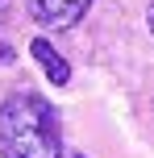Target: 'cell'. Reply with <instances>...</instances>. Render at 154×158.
<instances>
[{
    "mask_svg": "<svg viewBox=\"0 0 154 158\" xmlns=\"http://www.w3.org/2000/svg\"><path fill=\"white\" fill-rule=\"evenodd\" d=\"M0 154L4 158H63L58 112L33 92H13L0 104Z\"/></svg>",
    "mask_w": 154,
    "mask_h": 158,
    "instance_id": "cell-1",
    "label": "cell"
},
{
    "mask_svg": "<svg viewBox=\"0 0 154 158\" xmlns=\"http://www.w3.org/2000/svg\"><path fill=\"white\" fill-rule=\"evenodd\" d=\"M33 13V21L46 25V29H67V25H75L83 13H88L92 0H25Z\"/></svg>",
    "mask_w": 154,
    "mask_h": 158,
    "instance_id": "cell-2",
    "label": "cell"
},
{
    "mask_svg": "<svg viewBox=\"0 0 154 158\" xmlns=\"http://www.w3.org/2000/svg\"><path fill=\"white\" fill-rule=\"evenodd\" d=\"M29 54L42 63V71H46V79H50V83H58V87H63L67 79H71V67H67V58L58 54V50L50 46L46 38H33V42H29Z\"/></svg>",
    "mask_w": 154,
    "mask_h": 158,
    "instance_id": "cell-3",
    "label": "cell"
},
{
    "mask_svg": "<svg viewBox=\"0 0 154 158\" xmlns=\"http://www.w3.org/2000/svg\"><path fill=\"white\" fill-rule=\"evenodd\" d=\"M0 63H13V50H8L4 42H0Z\"/></svg>",
    "mask_w": 154,
    "mask_h": 158,
    "instance_id": "cell-4",
    "label": "cell"
},
{
    "mask_svg": "<svg viewBox=\"0 0 154 158\" xmlns=\"http://www.w3.org/2000/svg\"><path fill=\"white\" fill-rule=\"evenodd\" d=\"M150 33H154V4H150Z\"/></svg>",
    "mask_w": 154,
    "mask_h": 158,
    "instance_id": "cell-5",
    "label": "cell"
},
{
    "mask_svg": "<svg viewBox=\"0 0 154 158\" xmlns=\"http://www.w3.org/2000/svg\"><path fill=\"white\" fill-rule=\"evenodd\" d=\"M71 158H83V154H71Z\"/></svg>",
    "mask_w": 154,
    "mask_h": 158,
    "instance_id": "cell-6",
    "label": "cell"
},
{
    "mask_svg": "<svg viewBox=\"0 0 154 158\" xmlns=\"http://www.w3.org/2000/svg\"><path fill=\"white\" fill-rule=\"evenodd\" d=\"M0 8H4V0H0Z\"/></svg>",
    "mask_w": 154,
    "mask_h": 158,
    "instance_id": "cell-7",
    "label": "cell"
}]
</instances>
